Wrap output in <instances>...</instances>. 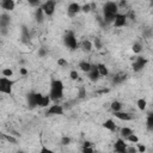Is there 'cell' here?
<instances>
[{"mask_svg":"<svg viewBox=\"0 0 153 153\" xmlns=\"http://www.w3.org/2000/svg\"><path fill=\"white\" fill-rule=\"evenodd\" d=\"M63 88H65V85H63L62 80H60V79H51L50 91L48 93L50 99H51V102H57V100L63 98Z\"/></svg>","mask_w":153,"mask_h":153,"instance_id":"6da1fadb","label":"cell"},{"mask_svg":"<svg viewBox=\"0 0 153 153\" xmlns=\"http://www.w3.org/2000/svg\"><path fill=\"white\" fill-rule=\"evenodd\" d=\"M118 13V6L115 1H108L103 6V17L105 23H112L115 16Z\"/></svg>","mask_w":153,"mask_h":153,"instance_id":"7a4b0ae2","label":"cell"},{"mask_svg":"<svg viewBox=\"0 0 153 153\" xmlns=\"http://www.w3.org/2000/svg\"><path fill=\"white\" fill-rule=\"evenodd\" d=\"M63 44L69 48L71 50H75L78 49L79 47V43H78V39L74 35L73 31H66L65 32V36H63Z\"/></svg>","mask_w":153,"mask_h":153,"instance_id":"3957f363","label":"cell"},{"mask_svg":"<svg viewBox=\"0 0 153 153\" xmlns=\"http://www.w3.org/2000/svg\"><path fill=\"white\" fill-rule=\"evenodd\" d=\"M13 85H14V80H12L11 78L7 76H0V92L5 93V94H12V90H13Z\"/></svg>","mask_w":153,"mask_h":153,"instance_id":"277c9868","label":"cell"},{"mask_svg":"<svg viewBox=\"0 0 153 153\" xmlns=\"http://www.w3.org/2000/svg\"><path fill=\"white\" fill-rule=\"evenodd\" d=\"M43 94L39 92H29L26 94V102L30 109H33L36 106H39V103L42 100Z\"/></svg>","mask_w":153,"mask_h":153,"instance_id":"5b68a950","label":"cell"},{"mask_svg":"<svg viewBox=\"0 0 153 153\" xmlns=\"http://www.w3.org/2000/svg\"><path fill=\"white\" fill-rule=\"evenodd\" d=\"M148 63V60L143 56H137L134 59L133 63H131V68L135 73H139L141 71H143V68L146 67V65Z\"/></svg>","mask_w":153,"mask_h":153,"instance_id":"8992f818","label":"cell"},{"mask_svg":"<svg viewBox=\"0 0 153 153\" xmlns=\"http://www.w3.org/2000/svg\"><path fill=\"white\" fill-rule=\"evenodd\" d=\"M41 8L43 10L44 14L47 17H51L55 13V8H56V0H47L44 4L41 5Z\"/></svg>","mask_w":153,"mask_h":153,"instance_id":"52a82bcc","label":"cell"},{"mask_svg":"<svg viewBox=\"0 0 153 153\" xmlns=\"http://www.w3.org/2000/svg\"><path fill=\"white\" fill-rule=\"evenodd\" d=\"M65 114V109L62 105L60 104H53V105H49L48 109H47V112L45 115L47 116H61Z\"/></svg>","mask_w":153,"mask_h":153,"instance_id":"ba28073f","label":"cell"},{"mask_svg":"<svg viewBox=\"0 0 153 153\" xmlns=\"http://www.w3.org/2000/svg\"><path fill=\"white\" fill-rule=\"evenodd\" d=\"M127 16L123 14V13H117L112 20V25L115 27H123L127 25Z\"/></svg>","mask_w":153,"mask_h":153,"instance_id":"9c48e42d","label":"cell"},{"mask_svg":"<svg viewBox=\"0 0 153 153\" xmlns=\"http://www.w3.org/2000/svg\"><path fill=\"white\" fill-rule=\"evenodd\" d=\"M127 143L123 137H118L114 145V151L117 153H127Z\"/></svg>","mask_w":153,"mask_h":153,"instance_id":"30bf717a","label":"cell"},{"mask_svg":"<svg viewBox=\"0 0 153 153\" xmlns=\"http://www.w3.org/2000/svg\"><path fill=\"white\" fill-rule=\"evenodd\" d=\"M80 7L81 6L78 2H71V4H68V6H67V14H68V17H71V18L75 17L80 12Z\"/></svg>","mask_w":153,"mask_h":153,"instance_id":"8fae6325","label":"cell"},{"mask_svg":"<svg viewBox=\"0 0 153 153\" xmlns=\"http://www.w3.org/2000/svg\"><path fill=\"white\" fill-rule=\"evenodd\" d=\"M86 74H87V78H88L92 82L98 81L99 78H100V75H99V73H98V69H97V65H92L91 69H90Z\"/></svg>","mask_w":153,"mask_h":153,"instance_id":"7c38bea8","label":"cell"},{"mask_svg":"<svg viewBox=\"0 0 153 153\" xmlns=\"http://www.w3.org/2000/svg\"><path fill=\"white\" fill-rule=\"evenodd\" d=\"M0 6L6 12H11L16 7V0H1L0 1Z\"/></svg>","mask_w":153,"mask_h":153,"instance_id":"4fadbf2b","label":"cell"},{"mask_svg":"<svg viewBox=\"0 0 153 153\" xmlns=\"http://www.w3.org/2000/svg\"><path fill=\"white\" fill-rule=\"evenodd\" d=\"M114 116H115L116 118L121 120V121H131V120H133V116H131L129 112H126V111H122V110L115 111V112H114Z\"/></svg>","mask_w":153,"mask_h":153,"instance_id":"5bb4252c","label":"cell"},{"mask_svg":"<svg viewBox=\"0 0 153 153\" xmlns=\"http://www.w3.org/2000/svg\"><path fill=\"white\" fill-rule=\"evenodd\" d=\"M103 128H105V129H108L109 131H116V123H115V121L114 120H111V118H108V120H105L104 122H103Z\"/></svg>","mask_w":153,"mask_h":153,"instance_id":"9a60e30c","label":"cell"},{"mask_svg":"<svg viewBox=\"0 0 153 153\" xmlns=\"http://www.w3.org/2000/svg\"><path fill=\"white\" fill-rule=\"evenodd\" d=\"M11 24V16L7 13L0 14V27H8Z\"/></svg>","mask_w":153,"mask_h":153,"instance_id":"2e32d148","label":"cell"},{"mask_svg":"<svg viewBox=\"0 0 153 153\" xmlns=\"http://www.w3.org/2000/svg\"><path fill=\"white\" fill-rule=\"evenodd\" d=\"M44 17H45V14H44L43 10L41 8V6H38L36 8V11H35V19H36V22L38 24H42L44 22Z\"/></svg>","mask_w":153,"mask_h":153,"instance_id":"e0dca14e","label":"cell"},{"mask_svg":"<svg viewBox=\"0 0 153 153\" xmlns=\"http://www.w3.org/2000/svg\"><path fill=\"white\" fill-rule=\"evenodd\" d=\"M80 47H81V49H82L84 51H86V53H90V51L93 49V44H92V42H91L90 39H84V41L81 42Z\"/></svg>","mask_w":153,"mask_h":153,"instance_id":"ac0fdd59","label":"cell"},{"mask_svg":"<svg viewBox=\"0 0 153 153\" xmlns=\"http://www.w3.org/2000/svg\"><path fill=\"white\" fill-rule=\"evenodd\" d=\"M97 69L100 76H106L109 75V68L104 63H97Z\"/></svg>","mask_w":153,"mask_h":153,"instance_id":"d6986e66","label":"cell"},{"mask_svg":"<svg viewBox=\"0 0 153 153\" xmlns=\"http://www.w3.org/2000/svg\"><path fill=\"white\" fill-rule=\"evenodd\" d=\"M146 128L148 131L153 130V112H148L147 118H146Z\"/></svg>","mask_w":153,"mask_h":153,"instance_id":"ffe728a7","label":"cell"},{"mask_svg":"<svg viewBox=\"0 0 153 153\" xmlns=\"http://www.w3.org/2000/svg\"><path fill=\"white\" fill-rule=\"evenodd\" d=\"M91 67H92V63H90L88 61H81V62H79V68L84 73H87L91 69Z\"/></svg>","mask_w":153,"mask_h":153,"instance_id":"44dd1931","label":"cell"},{"mask_svg":"<svg viewBox=\"0 0 153 153\" xmlns=\"http://www.w3.org/2000/svg\"><path fill=\"white\" fill-rule=\"evenodd\" d=\"M136 106H137L139 110L145 111L146 108H147V100H146L145 98H139V99L136 100Z\"/></svg>","mask_w":153,"mask_h":153,"instance_id":"7402d4cb","label":"cell"},{"mask_svg":"<svg viewBox=\"0 0 153 153\" xmlns=\"http://www.w3.org/2000/svg\"><path fill=\"white\" fill-rule=\"evenodd\" d=\"M122 106H123V105H122V103H121L120 100H112L111 104H110V109L112 110V112L122 110Z\"/></svg>","mask_w":153,"mask_h":153,"instance_id":"603a6c76","label":"cell"},{"mask_svg":"<svg viewBox=\"0 0 153 153\" xmlns=\"http://www.w3.org/2000/svg\"><path fill=\"white\" fill-rule=\"evenodd\" d=\"M50 102H51V99H50L49 94H44L39 103V108H48V105H50Z\"/></svg>","mask_w":153,"mask_h":153,"instance_id":"cb8c5ba5","label":"cell"},{"mask_svg":"<svg viewBox=\"0 0 153 153\" xmlns=\"http://www.w3.org/2000/svg\"><path fill=\"white\" fill-rule=\"evenodd\" d=\"M131 50L134 54H140L142 51V44L140 42H134L131 45Z\"/></svg>","mask_w":153,"mask_h":153,"instance_id":"d4e9b609","label":"cell"},{"mask_svg":"<svg viewBox=\"0 0 153 153\" xmlns=\"http://www.w3.org/2000/svg\"><path fill=\"white\" fill-rule=\"evenodd\" d=\"M124 140L128 141V142H130V143H137V142H139V136H137L135 133H131V134L128 135Z\"/></svg>","mask_w":153,"mask_h":153,"instance_id":"484cf974","label":"cell"},{"mask_svg":"<svg viewBox=\"0 0 153 153\" xmlns=\"http://www.w3.org/2000/svg\"><path fill=\"white\" fill-rule=\"evenodd\" d=\"M22 38H23L24 42H26L27 39H30V32H29L27 27L24 26V25L22 26Z\"/></svg>","mask_w":153,"mask_h":153,"instance_id":"4316f807","label":"cell"},{"mask_svg":"<svg viewBox=\"0 0 153 153\" xmlns=\"http://www.w3.org/2000/svg\"><path fill=\"white\" fill-rule=\"evenodd\" d=\"M131 133H134L133 131V129L131 128H129V127H123V128H121V136L123 137V139H126L128 135H130Z\"/></svg>","mask_w":153,"mask_h":153,"instance_id":"83f0119b","label":"cell"},{"mask_svg":"<svg viewBox=\"0 0 153 153\" xmlns=\"http://www.w3.org/2000/svg\"><path fill=\"white\" fill-rule=\"evenodd\" d=\"M93 48H96L97 50H99V49H102L103 48V43H102V41H100V38L99 37H96L94 39H93Z\"/></svg>","mask_w":153,"mask_h":153,"instance_id":"f1b7e54d","label":"cell"},{"mask_svg":"<svg viewBox=\"0 0 153 153\" xmlns=\"http://www.w3.org/2000/svg\"><path fill=\"white\" fill-rule=\"evenodd\" d=\"M124 80H126V75L118 74V75H116V76L112 79V82H114V84H121V82H123Z\"/></svg>","mask_w":153,"mask_h":153,"instance_id":"f546056e","label":"cell"},{"mask_svg":"<svg viewBox=\"0 0 153 153\" xmlns=\"http://www.w3.org/2000/svg\"><path fill=\"white\" fill-rule=\"evenodd\" d=\"M92 11V5L91 4H85L80 7V12H84V13H90Z\"/></svg>","mask_w":153,"mask_h":153,"instance_id":"4dcf8cb0","label":"cell"},{"mask_svg":"<svg viewBox=\"0 0 153 153\" xmlns=\"http://www.w3.org/2000/svg\"><path fill=\"white\" fill-rule=\"evenodd\" d=\"M1 74H2V76H7V78H11V76L13 75V71H12L10 67H7V68H4V69L1 71Z\"/></svg>","mask_w":153,"mask_h":153,"instance_id":"1f68e13d","label":"cell"},{"mask_svg":"<svg viewBox=\"0 0 153 153\" xmlns=\"http://www.w3.org/2000/svg\"><path fill=\"white\" fill-rule=\"evenodd\" d=\"M86 97V88L84 87V86H81V87H79V90H78V98L79 99H84Z\"/></svg>","mask_w":153,"mask_h":153,"instance_id":"d6a6232c","label":"cell"},{"mask_svg":"<svg viewBox=\"0 0 153 153\" xmlns=\"http://www.w3.org/2000/svg\"><path fill=\"white\" fill-rule=\"evenodd\" d=\"M69 78H71V80H73V81L78 80V79H79V73H78V71L72 69V71L69 72Z\"/></svg>","mask_w":153,"mask_h":153,"instance_id":"836d02e7","label":"cell"},{"mask_svg":"<svg viewBox=\"0 0 153 153\" xmlns=\"http://www.w3.org/2000/svg\"><path fill=\"white\" fill-rule=\"evenodd\" d=\"M37 54H38V57H45V56L48 55V50H47V48L42 47V48H39V49H38Z\"/></svg>","mask_w":153,"mask_h":153,"instance_id":"e575fe53","label":"cell"},{"mask_svg":"<svg viewBox=\"0 0 153 153\" xmlns=\"http://www.w3.org/2000/svg\"><path fill=\"white\" fill-rule=\"evenodd\" d=\"M57 65L60 67H67L68 66V61L66 59H63V57H60V59H57Z\"/></svg>","mask_w":153,"mask_h":153,"instance_id":"d590c367","label":"cell"},{"mask_svg":"<svg viewBox=\"0 0 153 153\" xmlns=\"http://www.w3.org/2000/svg\"><path fill=\"white\" fill-rule=\"evenodd\" d=\"M71 141H72V140H71L69 136H63V137L61 139V145H62V146H68V145L71 143Z\"/></svg>","mask_w":153,"mask_h":153,"instance_id":"8d00e7d4","label":"cell"},{"mask_svg":"<svg viewBox=\"0 0 153 153\" xmlns=\"http://www.w3.org/2000/svg\"><path fill=\"white\" fill-rule=\"evenodd\" d=\"M136 149H137L139 153H145V152H146V146L137 142V143H136Z\"/></svg>","mask_w":153,"mask_h":153,"instance_id":"74e56055","label":"cell"},{"mask_svg":"<svg viewBox=\"0 0 153 153\" xmlns=\"http://www.w3.org/2000/svg\"><path fill=\"white\" fill-rule=\"evenodd\" d=\"M126 16H127V19H130V20H133V22H134V20H135V18H136L135 12H134V11H131V10H130Z\"/></svg>","mask_w":153,"mask_h":153,"instance_id":"f35d334b","label":"cell"},{"mask_svg":"<svg viewBox=\"0 0 153 153\" xmlns=\"http://www.w3.org/2000/svg\"><path fill=\"white\" fill-rule=\"evenodd\" d=\"M26 1H27L29 5L32 6V7H38V6H39V0H26Z\"/></svg>","mask_w":153,"mask_h":153,"instance_id":"ab89813d","label":"cell"},{"mask_svg":"<svg viewBox=\"0 0 153 153\" xmlns=\"http://www.w3.org/2000/svg\"><path fill=\"white\" fill-rule=\"evenodd\" d=\"M19 73H20L23 76H25V75H27V74H29V71H27V68H26V67H20V68H19Z\"/></svg>","mask_w":153,"mask_h":153,"instance_id":"60d3db41","label":"cell"},{"mask_svg":"<svg viewBox=\"0 0 153 153\" xmlns=\"http://www.w3.org/2000/svg\"><path fill=\"white\" fill-rule=\"evenodd\" d=\"M84 153H93L94 152V149L92 148V146H88V147H82V149H81Z\"/></svg>","mask_w":153,"mask_h":153,"instance_id":"b9f144b4","label":"cell"},{"mask_svg":"<svg viewBox=\"0 0 153 153\" xmlns=\"http://www.w3.org/2000/svg\"><path fill=\"white\" fill-rule=\"evenodd\" d=\"M109 92H110V90H109V88H102V90L96 91V93H97V94H105V93H109Z\"/></svg>","mask_w":153,"mask_h":153,"instance_id":"7bdbcfd3","label":"cell"},{"mask_svg":"<svg viewBox=\"0 0 153 153\" xmlns=\"http://www.w3.org/2000/svg\"><path fill=\"white\" fill-rule=\"evenodd\" d=\"M4 136H5V139H6L7 141H10V142H13V143H16V142H17V139L12 137L11 135H4Z\"/></svg>","mask_w":153,"mask_h":153,"instance_id":"ee69618b","label":"cell"},{"mask_svg":"<svg viewBox=\"0 0 153 153\" xmlns=\"http://www.w3.org/2000/svg\"><path fill=\"white\" fill-rule=\"evenodd\" d=\"M136 152H137L136 147H128L127 146V153H136Z\"/></svg>","mask_w":153,"mask_h":153,"instance_id":"f6af8a7d","label":"cell"},{"mask_svg":"<svg viewBox=\"0 0 153 153\" xmlns=\"http://www.w3.org/2000/svg\"><path fill=\"white\" fill-rule=\"evenodd\" d=\"M39 152H41V153H51V152H53V151H51V149H49V148H47V147H44V146H43V147H42V148H41V151H39Z\"/></svg>","mask_w":153,"mask_h":153,"instance_id":"bcb514c9","label":"cell"},{"mask_svg":"<svg viewBox=\"0 0 153 153\" xmlns=\"http://www.w3.org/2000/svg\"><path fill=\"white\" fill-rule=\"evenodd\" d=\"M117 6H118V8L120 7H124V6H127V1L126 0H121L120 4H117Z\"/></svg>","mask_w":153,"mask_h":153,"instance_id":"7dc6e473","label":"cell"},{"mask_svg":"<svg viewBox=\"0 0 153 153\" xmlns=\"http://www.w3.org/2000/svg\"><path fill=\"white\" fill-rule=\"evenodd\" d=\"M0 33L1 35H7V27H0Z\"/></svg>","mask_w":153,"mask_h":153,"instance_id":"c3c4849f","label":"cell"},{"mask_svg":"<svg viewBox=\"0 0 153 153\" xmlns=\"http://www.w3.org/2000/svg\"><path fill=\"white\" fill-rule=\"evenodd\" d=\"M88 146H92V142H90V141H85L82 147H88Z\"/></svg>","mask_w":153,"mask_h":153,"instance_id":"681fc988","label":"cell"},{"mask_svg":"<svg viewBox=\"0 0 153 153\" xmlns=\"http://www.w3.org/2000/svg\"><path fill=\"white\" fill-rule=\"evenodd\" d=\"M17 1H18V2H19V1H23V0H17Z\"/></svg>","mask_w":153,"mask_h":153,"instance_id":"f907efd6","label":"cell"}]
</instances>
